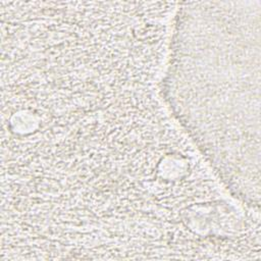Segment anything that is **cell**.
<instances>
[{
	"instance_id": "6da1fadb",
	"label": "cell",
	"mask_w": 261,
	"mask_h": 261,
	"mask_svg": "<svg viewBox=\"0 0 261 261\" xmlns=\"http://www.w3.org/2000/svg\"><path fill=\"white\" fill-rule=\"evenodd\" d=\"M261 0L177 2L160 94L225 189L260 208Z\"/></svg>"
}]
</instances>
